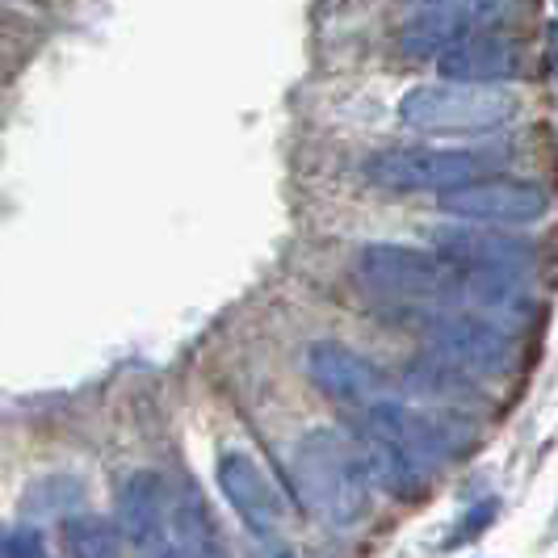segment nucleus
<instances>
[{
	"mask_svg": "<svg viewBox=\"0 0 558 558\" xmlns=\"http://www.w3.org/2000/svg\"><path fill=\"white\" fill-rule=\"evenodd\" d=\"M294 483L299 496L319 521L332 530H353L369 504V478H365L362 453L340 433H311L294 449Z\"/></svg>",
	"mask_w": 558,
	"mask_h": 558,
	"instance_id": "f257e3e1",
	"label": "nucleus"
},
{
	"mask_svg": "<svg viewBox=\"0 0 558 558\" xmlns=\"http://www.w3.org/2000/svg\"><path fill=\"white\" fill-rule=\"evenodd\" d=\"M508 160V147H391V151H378L365 177L383 190H403V194H416V190H462L471 181H483L492 168H500Z\"/></svg>",
	"mask_w": 558,
	"mask_h": 558,
	"instance_id": "f03ea898",
	"label": "nucleus"
},
{
	"mask_svg": "<svg viewBox=\"0 0 558 558\" xmlns=\"http://www.w3.org/2000/svg\"><path fill=\"white\" fill-rule=\"evenodd\" d=\"M517 113V97L500 88L475 84H420L399 101L403 126L424 135H462V131H492Z\"/></svg>",
	"mask_w": 558,
	"mask_h": 558,
	"instance_id": "7ed1b4c3",
	"label": "nucleus"
},
{
	"mask_svg": "<svg viewBox=\"0 0 558 558\" xmlns=\"http://www.w3.org/2000/svg\"><path fill=\"white\" fill-rule=\"evenodd\" d=\"M525 0H437L420 9L399 34V51L408 59L446 56L471 34H492L496 26L512 22Z\"/></svg>",
	"mask_w": 558,
	"mask_h": 558,
	"instance_id": "20e7f679",
	"label": "nucleus"
},
{
	"mask_svg": "<svg viewBox=\"0 0 558 558\" xmlns=\"http://www.w3.org/2000/svg\"><path fill=\"white\" fill-rule=\"evenodd\" d=\"M424 336H428L437 362L478 374V378H504L517 369V357H521L512 332H504L478 315H453V311L433 315Z\"/></svg>",
	"mask_w": 558,
	"mask_h": 558,
	"instance_id": "39448f33",
	"label": "nucleus"
},
{
	"mask_svg": "<svg viewBox=\"0 0 558 558\" xmlns=\"http://www.w3.org/2000/svg\"><path fill=\"white\" fill-rule=\"evenodd\" d=\"M446 420L449 416H428V412H416V408H403L395 399H378L362 412V433L399 449L424 478L433 475L437 466H446V458L458 449V437L449 433Z\"/></svg>",
	"mask_w": 558,
	"mask_h": 558,
	"instance_id": "423d86ee",
	"label": "nucleus"
},
{
	"mask_svg": "<svg viewBox=\"0 0 558 558\" xmlns=\"http://www.w3.org/2000/svg\"><path fill=\"white\" fill-rule=\"evenodd\" d=\"M357 269L374 290L403 294V299H453V286L462 274L441 256L403 248V244H369L357 256Z\"/></svg>",
	"mask_w": 558,
	"mask_h": 558,
	"instance_id": "0eeeda50",
	"label": "nucleus"
},
{
	"mask_svg": "<svg viewBox=\"0 0 558 558\" xmlns=\"http://www.w3.org/2000/svg\"><path fill=\"white\" fill-rule=\"evenodd\" d=\"M441 210L453 219H475V223H537L550 210V194L533 181L483 177V181L441 194Z\"/></svg>",
	"mask_w": 558,
	"mask_h": 558,
	"instance_id": "6e6552de",
	"label": "nucleus"
},
{
	"mask_svg": "<svg viewBox=\"0 0 558 558\" xmlns=\"http://www.w3.org/2000/svg\"><path fill=\"white\" fill-rule=\"evenodd\" d=\"M441 260L475 274H508V278H530L537 269V248L521 235H504L492 227H441L437 235Z\"/></svg>",
	"mask_w": 558,
	"mask_h": 558,
	"instance_id": "1a4fd4ad",
	"label": "nucleus"
},
{
	"mask_svg": "<svg viewBox=\"0 0 558 558\" xmlns=\"http://www.w3.org/2000/svg\"><path fill=\"white\" fill-rule=\"evenodd\" d=\"M311 378L319 383V391L340 399V403H353V408H369L378 399H387V378L374 362H365L362 353L344 349V344H311L307 353Z\"/></svg>",
	"mask_w": 558,
	"mask_h": 558,
	"instance_id": "9d476101",
	"label": "nucleus"
},
{
	"mask_svg": "<svg viewBox=\"0 0 558 558\" xmlns=\"http://www.w3.org/2000/svg\"><path fill=\"white\" fill-rule=\"evenodd\" d=\"M437 72L446 84H475V88H496L500 81L521 76V51L500 38V34H471L446 56H437Z\"/></svg>",
	"mask_w": 558,
	"mask_h": 558,
	"instance_id": "9b49d317",
	"label": "nucleus"
},
{
	"mask_svg": "<svg viewBox=\"0 0 558 558\" xmlns=\"http://www.w3.org/2000/svg\"><path fill=\"white\" fill-rule=\"evenodd\" d=\"M219 487L240 512V521L248 525L256 537H274L281 525V500L265 471L252 462L248 453H223L219 462Z\"/></svg>",
	"mask_w": 558,
	"mask_h": 558,
	"instance_id": "f8f14e48",
	"label": "nucleus"
},
{
	"mask_svg": "<svg viewBox=\"0 0 558 558\" xmlns=\"http://www.w3.org/2000/svg\"><path fill=\"white\" fill-rule=\"evenodd\" d=\"M453 294H458L462 303H471V307L478 311V319H487V324H496V328H504V324H525L533 315V299H530V290H525V281L508 278V274H475V269H462Z\"/></svg>",
	"mask_w": 558,
	"mask_h": 558,
	"instance_id": "ddd939ff",
	"label": "nucleus"
},
{
	"mask_svg": "<svg viewBox=\"0 0 558 558\" xmlns=\"http://www.w3.org/2000/svg\"><path fill=\"white\" fill-rule=\"evenodd\" d=\"M118 533L135 546L147 550L156 542H165V483L151 471H140L122 483L118 492Z\"/></svg>",
	"mask_w": 558,
	"mask_h": 558,
	"instance_id": "4468645a",
	"label": "nucleus"
},
{
	"mask_svg": "<svg viewBox=\"0 0 558 558\" xmlns=\"http://www.w3.org/2000/svg\"><path fill=\"white\" fill-rule=\"evenodd\" d=\"M172 550L177 558H227L223 537L215 530V517L202 500L197 487H181L177 500H172Z\"/></svg>",
	"mask_w": 558,
	"mask_h": 558,
	"instance_id": "2eb2a0df",
	"label": "nucleus"
},
{
	"mask_svg": "<svg viewBox=\"0 0 558 558\" xmlns=\"http://www.w3.org/2000/svg\"><path fill=\"white\" fill-rule=\"evenodd\" d=\"M362 466H365V478L374 483V487H387L395 496H408V492H416L420 487V471L399 453L391 449L387 441H378V437H365L362 433Z\"/></svg>",
	"mask_w": 558,
	"mask_h": 558,
	"instance_id": "dca6fc26",
	"label": "nucleus"
},
{
	"mask_svg": "<svg viewBox=\"0 0 558 558\" xmlns=\"http://www.w3.org/2000/svg\"><path fill=\"white\" fill-rule=\"evenodd\" d=\"M63 546L72 558H122V533L106 517H72L63 525Z\"/></svg>",
	"mask_w": 558,
	"mask_h": 558,
	"instance_id": "f3484780",
	"label": "nucleus"
},
{
	"mask_svg": "<svg viewBox=\"0 0 558 558\" xmlns=\"http://www.w3.org/2000/svg\"><path fill=\"white\" fill-rule=\"evenodd\" d=\"M408 383H412V391L420 395H433V399H446V403H475L478 391L466 383V378H458L453 374V365L446 362H420L408 369Z\"/></svg>",
	"mask_w": 558,
	"mask_h": 558,
	"instance_id": "a211bd4d",
	"label": "nucleus"
},
{
	"mask_svg": "<svg viewBox=\"0 0 558 558\" xmlns=\"http://www.w3.org/2000/svg\"><path fill=\"white\" fill-rule=\"evenodd\" d=\"M84 500V487L76 478H43V483H34L26 492V500H22V512H26L29 521L38 517H63V512H72L76 504Z\"/></svg>",
	"mask_w": 558,
	"mask_h": 558,
	"instance_id": "6ab92c4d",
	"label": "nucleus"
},
{
	"mask_svg": "<svg viewBox=\"0 0 558 558\" xmlns=\"http://www.w3.org/2000/svg\"><path fill=\"white\" fill-rule=\"evenodd\" d=\"M546 47H550V72H555V81H558V22L546 26Z\"/></svg>",
	"mask_w": 558,
	"mask_h": 558,
	"instance_id": "aec40b11",
	"label": "nucleus"
},
{
	"mask_svg": "<svg viewBox=\"0 0 558 558\" xmlns=\"http://www.w3.org/2000/svg\"><path fill=\"white\" fill-rule=\"evenodd\" d=\"M433 4H437V0H433Z\"/></svg>",
	"mask_w": 558,
	"mask_h": 558,
	"instance_id": "412c9836",
	"label": "nucleus"
},
{
	"mask_svg": "<svg viewBox=\"0 0 558 558\" xmlns=\"http://www.w3.org/2000/svg\"><path fill=\"white\" fill-rule=\"evenodd\" d=\"M0 558H4V555H0Z\"/></svg>",
	"mask_w": 558,
	"mask_h": 558,
	"instance_id": "4be33fe9",
	"label": "nucleus"
},
{
	"mask_svg": "<svg viewBox=\"0 0 558 558\" xmlns=\"http://www.w3.org/2000/svg\"><path fill=\"white\" fill-rule=\"evenodd\" d=\"M38 558H43V555H38Z\"/></svg>",
	"mask_w": 558,
	"mask_h": 558,
	"instance_id": "5701e85b",
	"label": "nucleus"
}]
</instances>
